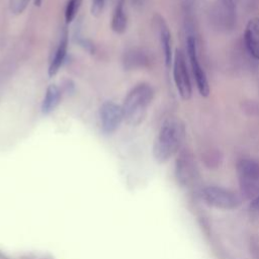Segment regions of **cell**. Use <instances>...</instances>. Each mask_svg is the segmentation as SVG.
Instances as JSON below:
<instances>
[{
  "label": "cell",
  "mask_w": 259,
  "mask_h": 259,
  "mask_svg": "<svg viewBox=\"0 0 259 259\" xmlns=\"http://www.w3.org/2000/svg\"><path fill=\"white\" fill-rule=\"evenodd\" d=\"M186 128L184 122L175 116L166 118L153 145V155L159 163L167 162L181 148L185 139Z\"/></svg>",
  "instance_id": "obj_1"
},
{
  "label": "cell",
  "mask_w": 259,
  "mask_h": 259,
  "mask_svg": "<svg viewBox=\"0 0 259 259\" xmlns=\"http://www.w3.org/2000/svg\"><path fill=\"white\" fill-rule=\"evenodd\" d=\"M154 97V90L148 83H140L126 94L121 105L124 120L130 125H139L147 115L148 107Z\"/></svg>",
  "instance_id": "obj_2"
},
{
  "label": "cell",
  "mask_w": 259,
  "mask_h": 259,
  "mask_svg": "<svg viewBox=\"0 0 259 259\" xmlns=\"http://www.w3.org/2000/svg\"><path fill=\"white\" fill-rule=\"evenodd\" d=\"M241 192L250 199L259 197V161L242 159L237 164Z\"/></svg>",
  "instance_id": "obj_3"
},
{
  "label": "cell",
  "mask_w": 259,
  "mask_h": 259,
  "mask_svg": "<svg viewBox=\"0 0 259 259\" xmlns=\"http://www.w3.org/2000/svg\"><path fill=\"white\" fill-rule=\"evenodd\" d=\"M173 79L176 89L180 97L187 101L192 96V85L186 65V59L183 52L179 49L175 50L173 55Z\"/></svg>",
  "instance_id": "obj_4"
},
{
  "label": "cell",
  "mask_w": 259,
  "mask_h": 259,
  "mask_svg": "<svg viewBox=\"0 0 259 259\" xmlns=\"http://www.w3.org/2000/svg\"><path fill=\"white\" fill-rule=\"evenodd\" d=\"M186 50H187V57L190 63L192 75L195 80V84L199 94L202 97H207L210 92L208 80L204 70L202 69L198 55H197V45L196 39L193 35H188L186 38Z\"/></svg>",
  "instance_id": "obj_5"
},
{
  "label": "cell",
  "mask_w": 259,
  "mask_h": 259,
  "mask_svg": "<svg viewBox=\"0 0 259 259\" xmlns=\"http://www.w3.org/2000/svg\"><path fill=\"white\" fill-rule=\"evenodd\" d=\"M202 195L206 203L221 209L235 208L240 202L234 192L219 186H208L204 188Z\"/></svg>",
  "instance_id": "obj_6"
},
{
  "label": "cell",
  "mask_w": 259,
  "mask_h": 259,
  "mask_svg": "<svg viewBox=\"0 0 259 259\" xmlns=\"http://www.w3.org/2000/svg\"><path fill=\"white\" fill-rule=\"evenodd\" d=\"M102 131L105 134L114 133L124 119L121 105L113 101H105L100 106L99 110Z\"/></svg>",
  "instance_id": "obj_7"
},
{
  "label": "cell",
  "mask_w": 259,
  "mask_h": 259,
  "mask_svg": "<svg viewBox=\"0 0 259 259\" xmlns=\"http://www.w3.org/2000/svg\"><path fill=\"white\" fill-rule=\"evenodd\" d=\"M155 25L158 30L159 34V39L164 56V62L165 66L169 68L172 65L173 62V52H172V37H171V32L170 29L163 19L161 15H156L155 16Z\"/></svg>",
  "instance_id": "obj_8"
},
{
  "label": "cell",
  "mask_w": 259,
  "mask_h": 259,
  "mask_svg": "<svg viewBox=\"0 0 259 259\" xmlns=\"http://www.w3.org/2000/svg\"><path fill=\"white\" fill-rule=\"evenodd\" d=\"M244 42L250 56L259 60V17H253L247 22L244 31Z\"/></svg>",
  "instance_id": "obj_9"
},
{
  "label": "cell",
  "mask_w": 259,
  "mask_h": 259,
  "mask_svg": "<svg viewBox=\"0 0 259 259\" xmlns=\"http://www.w3.org/2000/svg\"><path fill=\"white\" fill-rule=\"evenodd\" d=\"M68 41H69V36H68V31L66 28L63 29L59 42L55 49L54 55L50 61L49 69H48V74L50 77H54L62 67L66 56H67V51H68Z\"/></svg>",
  "instance_id": "obj_10"
},
{
  "label": "cell",
  "mask_w": 259,
  "mask_h": 259,
  "mask_svg": "<svg viewBox=\"0 0 259 259\" xmlns=\"http://www.w3.org/2000/svg\"><path fill=\"white\" fill-rule=\"evenodd\" d=\"M62 92L56 84H50L46 90V94L41 103V112L49 114L55 110L61 101Z\"/></svg>",
  "instance_id": "obj_11"
},
{
  "label": "cell",
  "mask_w": 259,
  "mask_h": 259,
  "mask_svg": "<svg viewBox=\"0 0 259 259\" xmlns=\"http://www.w3.org/2000/svg\"><path fill=\"white\" fill-rule=\"evenodd\" d=\"M123 3H124V0H117L112 13L111 28L116 33L124 32L127 25V16H126Z\"/></svg>",
  "instance_id": "obj_12"
},
{
  "label": "cell",
  "mask_w": 259,
  "mask_h": 259,
  "mask_svg": "<svg viewBox=\"0 0 259 259\" xmlns=\"http://www.w3.org/2000/svg\"><path fill=\"white\" fill-rule=\"evenodd\" d=\"M147 61H148V59L144 55L143 52L132 51L124 55L123 64H124V68L133 69V68H137V67H142Z\"/></svg>",
  "instance_id": "obj_13"
},
{
  "label": "cell",
  "mask_w": 259,
  "mask_h": 259,
  "mask_svg": "<svg viewBox=\"0 0 259 259\" xmlns=\"http://www.w3.org/2000/svg\"><path fill=\"white\" fill-rule=\"evenodd\" d=\"M82 0H68L65 7V20L67 23H70L74 20L76 17L80 6H81Z\"/></svg>",
  "instance_id": "obj_14"
},
{
  "label": "cell",
  "mask_w": 259,
  "mask_h": 259,
  "mask_svg": "<svg viewBox=\"0 0 259 259\" xmlns=\"http://www.w3.org/2000/svg\"><path fill=\"white\" fill-rule=\"evenodd\" d=\"M29 2L30 0H10L9 9L12 14L19 15L26 9Z\"/></svg>",
  "instance_id": "obj_15"
},
{
  "label": "cell",
  "mask_w": 259,
  "mask_h": 259,
  "mask_svg": "<svg viewBox=\"0 0 259 259\" xmlns=\"http://www.w3.org/2000/svg\"><path fill=\"white\" fill-rule=\"evenodd\" d=\"M106 0H92L91 4V13L94 16H99L105 6Z\"/></svg>",
  "instance_id": "obj_16"
},
{
  "label": "cell",
  "mask_w": 259,
  "mask_h": 259,
  "mask_svg": "<svg viewBox=\"0 0 259 259\" xmlns=\"http://www.w3.org/2000/svg\"><path fill=\"white\" fill-rule=\"evenodd\" d=\"M145 0H132V3L134 6H142L144 4Z\"/></svg>",
  "instance_id": "obj_17"
},
{
  "label": "cell",
  "mask_w": 259,
  "mask_h": 259,
  "mask_svg": "<svg viewBox=\"0 0 259 259\" xmlns=\"http://www.w3.org/2000/svg\"><path fill=\"white\" fill-rule=\"evenodd\" d=\"M41 2H42V0H33V3L35 6H40Z\"/></svg>",
  "instance_id": "obj_18"
},
{
  "label": "cell",
  "mask_w": 259,
  "mask_h": 259,
  "mask_svg": "<svg viewBox=\"0 0 259 259\" xmlns=\"http://www.w3.org/2000/svg\"><path fill=\"white\" fill-rule=\"evenodd\" d=\"M225 1H227L228 3H230V4L234 5V6H236V3H237L238 0H225Z\"/></svg>",
  "instance_id": "obj_19"
}]
</instances>
